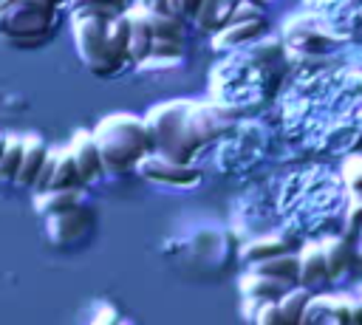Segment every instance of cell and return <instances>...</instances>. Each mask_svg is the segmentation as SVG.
Masks as SVG:
<instances>
[{
  "label": "cell",
  "mask_w": 362,
  "mask_h": 325,
  "mask_svg": "<svg viewBox=\"0 0 362 325\" xmlns=\"http://www.w3.org/2000/svg\"><path fill=\"white\" fill-rule=\"evenodd\" d=\"M93 138L99 144L105 172H124L130 167H139V161L153 153L144 119H136L127 113L102 119L99 127L93 130Z\"/></svg>",
  "instance_id": "6da1fadb"
},
{
  "label": "cell",
  "mask_w": 362,
  "mask_h": 325,
  "mask_svg": "<svg viewBox=\"0 0 362 325\" xmlns=\"http://www.w3.org/2000/svg\"><path fill=\"white\" fill-rule=\"evenodd\" d=\"M187 110H189V102H167V105L153 107L144 116L153 153H161L164 158L178 161V164H189L192 153L198 150V141L189 133Z\"/></svg>",
  "instance_id": "7a4b0ae2"
},
{
  "label": "cell",
  "mask_w": 362,
  "mask_h": 325,
  "mask_svg": "<svg viewBox=\"0 0 362 325\" xmlns=\"http://www.w3.org/2000/svg\"><path fill=\"white\" fill-rule=\"evenodd\" d=\"M57 8L45 0H23L0 17V40L14 48H40L51 42Z\"/></svg>",
  "instance_id": "3957f363"
},
{
  "label": "cell",
  "mask_w": 362,
  "mask_h": 325,
  "mask_svg": "<svg viewBox=\"0 0 362 325\" xmlns=\"http://www.w3.org/2000/svg\"><path fill=\"white\" fill-rule=\"evenodd\" d=\"M74 28V42L82 65L96 73V76H113L124 65L110 54L107 45V20H85V17H71Z\"/></svg>",
  "instance_id": "277c9868"
},
{
  "label": "cell",
  "mask_w": 362,
  "mask_h": 325,
  "mask_svg": "<svg viewBox=\"0 0 362 325\" xmlns=\"http://www.w3.org/2000/svg\"><path fill=\"white\" fill-rule=\"evenodd\" d=\"M139 175L147 178V181H158V184H170V187H189V184H198L201 172L189 164H178V161H170L164 158L161 153H150L139 161Z\"/></svg>",
  "instance_id": "5b68a950"
},
{
  "label": "cell",
  "mask_w": 362,
  "mask_h": 325,
  "mask_svg": "<svg viewBox=\"0 0 362 325\" xmlns=\"http://www.w3.org/2000/svg\"><path fill=\"white\" fill-rule=\"evenodd\" d=\"M71 153H74V161L79 167V175H82V184H93L105 175V161H102V153H99V144L93 138V133H76L71 138Z\"/></svg>",
  "instance_id": "8992f818"
},
{
  "label": "cell",
  "mask_w": 362,
  "mask_h": 325,
  "mask_svg": "<svg viewBox=\"0 0 362 325\" xmlns=\"http://www.w3.org/2000/svg\"><path fill=\"white\" fill-rule=\"evenodd\" d=\"M127 14H130V62L141 65L153 54L156 34H153V25L144 8L136 6V8H127Z\"/></svg>",
  "instance_id": "52a82bcc"
},
{
  "label": "cell",
  "mask_w": 362,
  "mask_h": 325,
  "mask_svg": "<svg viewBox=\"0 0 362 325\" xmlns=\"http://www.w3.org/2000/svg\"><path fill=\"white\" fill-rule=\"evenodd\" d=\"M23 164H20V172H17V187H23V189H34V184H37V178H40V172H42V164H45V158H48V144L40 138V136H25L23 138Z\"/></svg>",
  "instance_id": "ba28073f"
},
{
  "label": "cell",
  "mask_w": 362,
  "mask_h": 325,
  "mask_svg": "<svg viewBox=\"0 0 362 325\" xmlns=\"http://www.w3.org/2000/svg\"><path fill=\"white\" fill-rule=\"evenodd\" d=\"M240 0H204L198 17H195V25L204 28V31H223L229 23H232V14L238 8Z\"/></svg>",
  "instance_id": "9c48e42d"
},
{
  "label": "cell",
  "mask_w": 362,
  "mask_h": 325,
  "mask_svg": "<svg viewBox=\"0 0 362 325\" xmlns=\"http://www.w3.org/2000/svg\"><path fill=\"white\" fill-rule=\"evenodd\" d=\"M76 203H79V189H51V192H42L34 198V209L45 218L71 212V209H76Z\"/></svg>",
  "instance_id": "30bf717a"
},
{
  "label": "cell",
  "mask_w": 362,
  "mask_h": 325,
  "mask_svg": "<svg viewBox=\"0 0 362 325\" xmlns=\"http://www.w3.org/2000/svg\"><path fill=\"white\" fill-rule=\"evenodd\" d=\"M107 45L122 65L130 62V14L127 11L107 23Z\"/></svg>",
  "instance_id": "8fae6325"
},
{
  "label": "cell",
  "mask_w": 362,
  "mask_h": 325,
  "mask_svg": "<svg viewBox=\"0 0 362 325\" xmlns=\"http://www.w3.org/2000/svg\"><path fill=\"white\" fill-rule=\"evenodd\" d=\"M79 187H82V175H79V167L74 161V153H71V147H59V158H57V172H54L51 189H79Z\"/></svg>",
  "instance_id": "7c38bea8"
},
{
  "label": "cell",
  "mask_w": 362,
  "mask_h": 325,
  "mask_svg": "<svg viewBox=\"0 0 362 325\" xmlns=\"http://www.w3.org/2000/svg\"><path fill=\"white\" fill-rule=\"evenodd\" d=\"M147 17H150V25H153L156 40L184 42V28H187V20H181V17H175V14H156V11H147Z\"/></svg>",
  "instance_id": "4fadbf2b"
},
{
  "label": "cell",
  "mask_w": 362,
  "mask_h": 325,
  "mask_svg": "<svg viewBox=\"0 0 362 325\" xmlns=\"http://www.w3.org/2000/svg\"><path fill=\"white\" fill-rule=\"evenodd\" d=\"M260 20H246V23H229L223 31L215 34V48H229V45H240L252 37H257L260 31Z\"/></svg>",
  "instance_id": "5bb4252c"
},
{
  "label": "cell",
  "mask_w": 362,
  "mask_h": 325,
  "mask_svg": "<svg viewBox=\"0 0 362 325\" xmlns=\"http://www.w3.org/2000/svg\"><path fill=\"white\" fill-rule=\"evenodd\" d=\"M23 147H25L23 136H6V153L0 161V181H8V184L17 181V172L23 164Z\"/></svg>",
  "instance_id": "9a60e30c"
},
{
  "label": "cell",
  "mask_w": 362,
  "mask_h": 325,
  "mask_svg": "<svg viewBox=\"0 0 362 325\" xmlns=\"http://www.w3.org/2000/svg\"><path fill=\"white\" fill-rule=\"evenodd\" d=\"M280 314L286 319V325H303V317H305V308H308V294L305 291H286L280 300Z\"/></svg>",
  "instance_id": "2e32d148"
},
{
  "label": "cell",
  "mask_w": 362,
  "mask_h": 325,
  "mask_svg": "<svg viewBox=\"0 0 362 325\" xmlns=\"http://www.w3.org/2000/svg\"><path fill=\"white\" fill-rule=\"evenodd\" d=\"M57 158H59V147H51V150H48V158H45V164H42V172H40L37 184H34V192H37V195H42V192L51 189L54 172H57Z\"/></svg>",
  "instance_id": "e0dca14e"
},
{
  "label": "cell",
  "mask_w": 362,
  "mask_h": 325,
  "mask_svg": "<svg viewBox=\"0 0 362 325\" xmlns=\"http://www.w3.org/2000/svg\"><path fill=\"white\" fill-rule=\"evenodd\" d=\"M167 6H170V14H175L181 20H195L204 0H167Z\"/></svg>",
  "instance_id": "ac0fdd59"
},
{
  "label": "cell",
  "mask_w": 362,
  "mask_h": 325,
  "mask_svg": "<svg viewBox=\"0 0 362 325\" xmlns=\"http://www.w3.org/2000/svg\"><path fill=\"white\" fill-rule=\"evenodd\" d=\"M119 14L124 11H113V8H105V6H82V8H74L71 17H85V20H116Z\"/></svg>",
  "instance_id": "d6986e66"
},
{
  "label": "cell",
  "mask_w": 362,
  "mask_h": 325,
  "mask_svg": "<svg viewBox=\"0 0 362 325\" xmlns=\"http://www.w3.org/2000/svg\"><path fill=\"white\" fill-rule=\"evenodd\" d=\"M255 325H286V319L280 314V305L277 302H263L257 317H255Z\"/></svg>",
  "instance_id": "ffe728a7"
},
{
  "label": "cell",
  "mask_w": 362,
  "mask_h": 325,
  "mask_svg": "<svg viewBox=\"0 0 362 325\" xmlns=\"http://www.w3.org/2000/svg\"><path fill=\"white\" fill-rule=\"evenodd\" d=\"M68 6H71V11L82 8V6H105V8H113V11H127V0H71Z\"/></svg>",
  "instance_id": "44dd1931"
},
{
  "label": "cell",
  "mask_w": 362,
  "mask_h": 325,
  "mask_svg": "<svg viewBox=\"0 0 362 325\" xmlns=\"http://www.w3.org/2000/svg\"><path fill=\"white\" fill-rule=\"evenodd\" d=\"M136 6L144 11H156V14H170L167 0H136Z\"/></svg>",
  "instance_id": "7402d4cb"
},
{
  "label": "cell",
  "mask_w": 362,
  "mask_h": 325,
  "mask_svg": "<svg viewBox=\"0 0 362 325\" xmlns=\"http://www.w3.org/2000/svg\"><path fill=\"white\" fill-rule=\"evenodd\" d=\"M119 322H122V319H119V314H116L113 308H102L99 317H96L90 325H119Z\"/></svg>",
  "instance_id": "603a6c76"
},
{
  "label": "cell",
  "mask_w": 362,
  "mask_h": 325,
  "mask_svg": "<svg viewBox=\"0 0 362 325\" xmlns=\"http://www.w3.org/2000/svg\"><path fill=\"white\" fill-rule=\"evenodd\" d=\"M17 3H23V0H0V17H3L8 8H14Z\"/></svg>",
  "instance_id": "cb8c5ba5"
},
{
  "label": "cell",
  "mask_w": 362,
  "mask_h": 325,
  "mask_svg": "<svg viewBox=\"0 0 362 325\" xmlns=\"http://www.w3.org/2000/svg\"><path fill=\"white\" fill-rule=\"evenodd\" d=\"M3 153H6V133H0V161H3Z\"/></svg>",
  "instance_id": "d4e9b609"
},
{
  "label": "cell",
  "mask_w": 362,
  "mask_h": 325,
  "mask_svg": "<svg viewBox=\"0 0 362 325\" xmlns=\"http://www.w3.org/2000/svg\"><path fill=\"white\" fill-rule=\"evenodd\" d=\"M45 3H51V6H54V8H59V6H68V3H71V0H45Z\"/></svg>",
  "instance_id": "484cf974"
},
{
  "label": "cell",
  "mask_w": 362,
  "mask_h": 325,
  "mask_svg": "<svg viewBox=\"0 0 362 325\" xmlns=\"http://www.w3.org/2000/svg\"><path fill=\"white\" fill-rule=\"evenodd\" d=\"M119 325H133V322H130V319H122V322H119Z\"/></svg>",
  "instance_id": "4316f807"
}]
</instances>
